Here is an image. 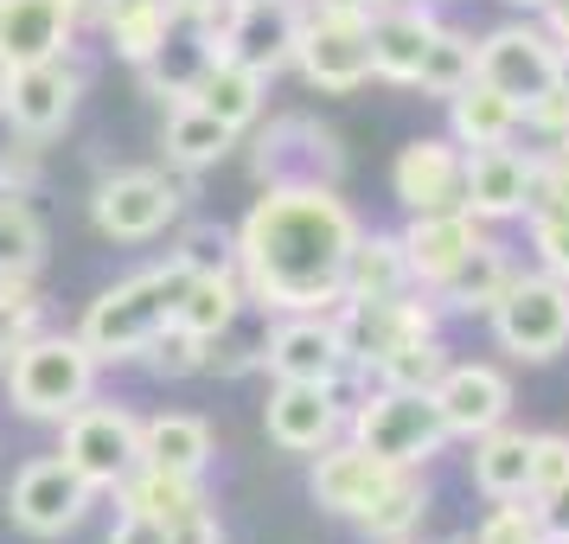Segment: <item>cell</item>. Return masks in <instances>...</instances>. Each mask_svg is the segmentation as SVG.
<instances>
[{
	"mask_svg": "<svg viewBox=\"0 0 569 544\" xmlns=\"http://www.w3.org/2000/svg\"><path fill=\"white\" fill-rule=\"evenodd\" d=\"M359 231V211L339 199V186L262 192L237 225V283L250 295V308L333 314Z\"/></svg>",
	"mask_w": 569,
	"mask_h": 544,
	"instance_id": "cell-1",
	"label": "cell"
},
{
	"mask_svg": "<svg viewBox=\"0 0 569 544\" xmlns=\"http://www.w3.org/2000/svg\"><path fill=\"white\" fill-rule=\"evenodd\" d=\"M192 269L180 257L167 263H148L122 283H109L78 320V339L97 353V365H122V359H141L167 327H173V308H180Z\"/></svg>",
	"mask_w": 569,
	"mask_h": 544,
	"instance_id": "cell-2",
	"label": "cell"
},
{
	"mask_svg": "<svg viewBox=\"0 0 569 544\" xmlns=\"http://www.w3.org/2000/svg\"><path fill=\"white\" fill-rule=\"evenodd\" d=\"M97 353L78 334H32L27 346L7 353V397L32 423H64V416L97 397Z\"/></svg>",
	"mask_w": 569,
	"mask_h": 544,
	"instance_id": "cell-3",
	"label": "cell"
},
{
	"mask_svg": "<svg viewBox=\"0 0 569 544\" xmlns=\"http://www.w3.org/2000/svg\"><path fill=\"white\" fill-rule=\"evenodd\" d=\"M371 0H308L301 39H295V71L320 97H359L371 83Z\"/></svg>",
	"mask_w": 569,
	"mask_h": 544,
	"instance_id": "cell-4",
	"label": "cell"
},
{
	"mask_svg": "<svg viewBox=\"0 0 569 544\" xmlns=\"http://www.w3.org/2000/svg\"><path fill=\"white\" fill-rule=\"evenodd\" d=\"M346 436L359 442V448H371V455L390 462V467H429L441 448L455 442L429 390H385V385H371V390L352 397Z\"/></svg>",
	"mask_w": 569,
	"mask_h": 544,
	"instance_id": "cell-5",
	"label": "cell"
},
{
	"mask_svg": "<svg viewBox=\"0 0 569 544\" xmlns=\"http://www.w3.org/2000/svg\"><path fill=\"white\" fill-rule=\"evenodd\" d=\"M192 199V174H160V167H116L90 192V225L109 244H154L186 218Z\"/></svg>",
	"mask_w": 569,
	"mask_h": 544,
	"instance_id": "cell-6",
	"label": "cell"
},
{
	"mask_svg": "<svg viewBox=\"0 0 569 544\" xmlns=\"http://www.w3.org/2000/svg\"><path fill=\"white\" fill-rule=\"evenodd\" d=\"M492 346L518 365H543L569 353V283L543 276V269H512L506 295L487 314Z\"/></svg>",
	"mask_w": 569,
	"mask_h": 544,
	"instance_id": "cell-7",
	"label": "cell"
},
{
	"mask_svg": "<svg viewBox=\"0 0 569 544\" xmlns=\"http://www.w3.org/2000/svg\"><path fill=\"white\" fill-rule=\"evenodd\" d=\"M250 180L262 192L339 186L346 180V141L320 116H269V129H257V141H250Z\"/></svg>",
	"mask_w": 569,
	"mask_h": 544,
	"instance_id": "cell-8",
	"label": "cell"
},
{
	"mask_svg": "<svg viewBox=\"0 0 569 544\" xmlns=\"http://www.w3.org/2000/svg\"><path fill=\"white\" fill-rule=\"evenodd\" d=\"M262 372L269 378H295V385H333L339 397L352 385L371 390V378L352 365L346 339H339L333 314H276L269 334H262Z\"/></svg>",
	"mask_w": 569,
	"mask_h": 544,
	"instance_id": "cell-9",
	"label": "cell"
},
{
	"mask_svg": "<svg viewBox=\"0 0 569 544\" xmlns=\"http://www.w3.org/2000/svg\"><path fill=\"white\" fill-rule=\"evenodd\" d=\"M58 429H64L58 455L78 467L97 493H116L134 467H141V416H129L122 404H97V397H90V404H78Z\"/></svg>",
	"mask_w": 569,
	"mask_h": 544,
	"instance_id": "cell-10",
	"label": "cell"
},
{
	"mask_svg": "<svg viewBox=\"0 0 569 544\" xmlns=\"http://www.w3.org/2000/svg\"><path fill=\"white\" fill-rule=\"evenodd\" d=\"M333 327H339V339H346L352 365L371 378V365L385 359V353L441 334V308H436L429 288H403V295H385V301H339Z\"/></svg>",
	"mask_w": 569,
	"mask_h": 544,
	"instance_id": "cell-11",
	"label": "cell"
},
{
	"mask_svg": "<svg viewBox=\"0 0 569 544\" xmlns=\"http://www.w3.org/2000/svg\"><path fill=\"white\" fill-rule=\"evenodd\" d=\"M90 506H97V487L64 455L27 462L13 474V487H7V518L27 538H64V532H78L83 518H90Z\"/></svg>",
	"mask_w": 569,
	"mask_h": 544,
	"instance_id": "cell-12",
	"label": "cell"
},
{
	"mask_svg": "<svg viewBox=\"0 0 569 544\" xmlns=\"http://www.w3.org/2000/svg\"><path fill=\"white\" fill-rule=\"evenodd\" d=\"M569 71V58L557 52V39L525 13V20H506L492 27L487 39H473V78L506 90L512 103H531L543 83H557Z\"/></svg>",
	"mask_w": 569,
	"mask_h": 544,
	"instance_id": "cell-13",
	"label": "cell"
},
{
	"mask_svg": "<svg viewBox=\"0 0 569 544\" xmlns=\"http://www.w3.org/2000/svg\"><path fill=\"white\" fill-rule=\"evenodd\" d=\"M83 65L71 52L64 58H39V65H20L13 71V97H7V122L20 141H52V135L71 129V116H78V97H83Z\"/></svg>",
	"mask_w": 569,
	"mask_h": 544,
	"instance_id": "cell-14",
	"label": "cell"
},
{
	"mask_svg": "<svg viewBox=\"0 0 569 544\" xmlns=\"http://www.w3.org/2000/svg\"><path fill=\"white\" fill-rule=\"evenodd\" d=\"M346 397L333 385H295V378H276L269 404H262V429L282 455H320L327 442L346 436Z\"/></svg>",
	"mask_w": 569,
	"mask_h": 544,
	"instance_id": "cell-15",
	"label": "cell"
},
{
	"mask_svg": "<svg viewBox=\"0 0 569 544\" xmlns=\"http://www.w3.org/2000/svg\"><path fill=\"white\" fill-rule=\"evenodd\" d=\"M461 211L480 225H512L531 211V148L499 141V148H467L461 155Z\"/></svg>",
	"mask_w": 569,
	"mask_h": 544,
	"instance_id": "cell-16",
	"label": "cell"
},
{
	"mask_svg": "<svg viewBox=\"0 0 569 544\" xmlns=\"http://www.w3.org/2000/svg\"><path fill=\"white\" fill-rule=\"evenodd\" d=\"M429 397H436L448 436H461V442L487 436L499 423H512V378L487 359H448V372L436 378Z\"/></svg>",
	"mask_w": 569,
	"mask_h": 544,
	"instance_id": "cell-17",
	"label": "cell"
},
{
	"mask_svg": "<svg viewBox=\"0 0 569 544\" xmlns=\"http://www.w3.org/2000/svg\"><path fill=\"white\" fill-rule=\"evenodd\" d=\"M480 237H487V225H480L473 211L448 206V211H410V225L397 231V244H403V263H410V283L436 295V288L480 250Z\"/></svg>",
	"mask_w": 569,
	"mask_h": 544,
	"instance_id": "cell-18",
	"label": "cell"
},
{
	"mask_svg": "<svg viewBox=\"0 0 569 544\" xmlns=\"http://www.w3.org/2000/svg\"><path fill=\"white\" fill-rule=\"evenodd\" d=\"M371 78L416 90L422 52H429V32H436V7L429 0H371Z\"/></svg>",
	"mask_w": 569,
	"mask_h": 544,
	"instance_id": "cell-19",
	"label": "cell"
},
{
	"mask_svg": "<svg viewBox=\"0 0 569 544\" xmlns=\"http://www.w3.org/2000/svg\"><path fill=\"white\" fill-rule=\"evenodd\" d=\"M390 474H397L390 462H378V455H371V448H359L352 436H339V442H327V448L313 455L308 493H313V506H320V513L359 518L365 506L390 487Z\"/></svg>",
	"mask_w": 569,
	"mask_h": 544,
	"instance_id": "cell-20",
	"label": "cell"
},
{
	"mask_svg": "<svg viewBox=\"0 0 569 544\" xmlns=\"http://www.w3.org/2000/svg\"><path fill=\"white\" fill-rule=\"evenodd\" d=\"M301 13L308 0H257V7H237V20L224 27L218 58H237L262 78H276L295 65V39H301Z\"/></svg>",
	"mask_w": 569,
	"mask_h": 544,
	"instance_id": "cell-21",
	"label": "cell"
},
{
	"mask_svg": "<svg viewBox=\"0 0 569 544\" xmlns=\"http://www.w3.org/2000/svg\"><path fill=\"white\" fill-rule=\"evenodd\" d=\"M390 192L403 211H448L461 206V148L448 135H416L390 160Z\"/></svg>",
	"mask_w": 569,
	"mask_h": 544,
	"instance_id": "cell-22",
	"label": "cell"
},
{
	"mask_svg": "<svg viewBox=\"0 0 569 544\" xmlns=\"http://www.w3.org/2000/svg\"><path fill=\"white\" fill-rule=\"evenodd\" d=\"M78 7L71 0H0V58L20 71L39 58H64L78 39Z\"/></svg>",
	"mask_w": 569,
	"mask_h": 544,
	"instance_id": "cell-23",
	"label": "cell"
},
{
	"mask_svg": "<svg viewBox=\"0 0 569 544\" xmlns=\"http://www.w3.org/2000/svg\"><path fill=\"white\" fill-rule=\"evenodd\" d=\"M97 27H103L109 52L122 58V65L148 71L180 39V13H173V0H109L103 13H97Z\"/></svg>",
	"mask_w": 569,
	"mask_h": 544,
	"instance_id": "cell-24",
	"label": "cell"
},
{
	"mask_svg": "<svg viewBox=\"0 0 569 544\" xmlns=\"http://www.w3.org/2000/svg\"><path fill=\"white\" fill-rule=\"evenodd\" d=\"M192 103L211 109L224 129H257L262 103H269V78L250 71V65H237V58H206L199 65V78H192Z\"/></svg>",
	"mask_w": 569,
	"mask_h": 544,
	"instance_id": "cell-25",
	"label": "cell"
},
{
	"mask_svg": "<svg viewBox=\"0 0 569 544\" xmlns=\"http://www.w3.org/2000/svg\"><path fill=\"white\" fill-rule=\"evenodd\" d=\"M211 455H218V442H211V423L192 411H160L141 423V467H167V474H192V481H206Z\"/></svg>",
	"mask_w": 569,
	"mask_h": 544,
	"instance_id": "cell-26",
	"label": "cell"
},
{
	"mask_svg": "<svg viewBox=\"0 0 569 544\" xmlns=\"http://www.w3.org/2000/svg\"><path fill=\"white\" fill-rule=\"evenodd\" d=\"M473 493L480 500H531V429L499 423L473 436Z\"/></svg>",
	"mask_w": 569,
	"mask_h": 544,
	"instance_id": "cell-27",
	"label": "cell"
},
{
	"mask_svg": "<svg viewBox=\"0 0 569 544\" xmlns=\"http://www.w3.org/2000/svg\"><path fill=\"white\" fill-rule=\"evenodd\" d=\"M448 141L455 148H499V141H518V103L506 90H492V83H467L448 97Z\"/></svg>",
	"mask_w": 569,
	"mask_h": 544,
	"instance_id": "cell-28",
	"label": "cell"
},
{
	"mask_svg": "<svg viewBox=\"0 0 569 544\" xmlns=\"http://www.w3.org/2000/svg\"><path fill=\"white\" fill-rule=\"evenodd\" d=\"M160 148H167V167H180V174H206L218 160L237 148V129H224L211 109H199L192 97L167 109V129H160Z\"/></svg>",
	"mask_w": 569,
	"mask_h": 544,
	"instance_id": "cell-29",
	"label": "cell"
},
{
	"mask_svg": "<svg viewBox=\"0 0 569 544\" xmlns=\"http://www.w3.org/2000/svg\"><path fill=\"white\" fill-rule=\"evenodd\" d=\"M512 269H518L512 250H506L499 237H480V250H473V257H467L461 269L436 288V308L441 314H480V320H487L492 301H499L506 283H512Z\"/></svg>",
	"mask_w": 569,
	"mask_h": 544,
	"instance_id": "cell-30",
	"label": "cell"
},
{
	"mask_svg": "<svg viewBox=\"0 0 569 544\" xmlns=\"http://www.w3.org/2000/svg\"><path fill=\"white\" fill-rule=\"evenodd\" d=\"M410 283V263H403V244L397 231H359L352 257H346V283H339V301H385V295H403Z\"/></svg>",
	"mask_w": 569,
	"mask_h": 544,
	"instance_id": "cell-31",
	"label": "cell"
},
{
	"mask_svg": "<svg viewBox=\"0 0 569 544\" xmlns=\"http://www.w3.org/2000/svg\"><path fill=\"white\" fill-rule=\"evenodd\" d=\"M422 518H429V481H422V467H397L390 487L378 493L352 525H359L371 544H403V538L422 532Z\"/></svg>",
	"mask_w": 569,
	"mask_h": 544,
	"instance_id": "cell-32",
	"label": "cell"
},
{
	"mask_svg": "<svg viewBox=\"0 0 569 544\" xmlns=\"http://www.w3.org/2000/svg\"><path fill=\"white\" fill-rule=\"evenodd\" d=\"M116 506L122 513H148L154 525H180L186 513H199L211 506L206 487L192 481V474H167V467H134L129 481L116 487Z\"/></svg>",
	"mask_w": 569,
	"mask_h": 544,
	"instance_id": "cell-33",
	"label": "cell"
},
{
	"mask_svg": "<svg viewBox=\"0 0 569 544\" xmlns=\"http://www.w3.org/2000/svg\"><path fill=\"white\" fill-rule=\"evenodd\" d=\"M243 308H250V295H243V283H237V269L231 276H192L186 295H180V308H173V327L211 346L224 327L243 320Z\"/></svg>",
	"mask_w": 569,
	"mask_h": 544,
	"instance_id": "cell-34",
	"label": "cell"
},
{
	"mask_svg": "<svg viewBox=\"0 0 569 544\" xmlns=\"http://www.w3.org/2000/svg\"><path fill=\"white\" fill-rule=\"evenodd\" d=\"M467 83H473V32L436 20V32H429V52H422V71H416V90L448 103V97H455V90H467Z\"/></svg>",
	"mask_w": 569,
	"mask_h": 544,
	"instance_id": "cell-35",
	"label": "cell"
},
{
	"mask_svg": "<svg viewBox=\"0 0 569 544\" xmlns=\"http://www.w3.org/2000/svg\"><path fill=\"white\" fill-rule=\"evenodd\" d=\"M46 263V225L32 199H0V276H39Z\"/></svg>",
	"mask_w": 569,
	"mask_h": 544,
	"instance_id": "cell-36",
	"label": "cell"
},
{
	"mask_svg": "<svg viewBox=\"0 0 569 544\" xmlns=\"http://www.w3.org/2000/svg\"><path fill=\"white\" fill-rule=\"evenodd\" d=\"M441 372H448V346H441V334H429V339H410V346L385 353V359L371 365V385H385V390H436Z\"/></svg>",
	"mask_w": 569,
	"mask_h": 544,
	"instance_id": "cell-37",
	"label": "cell"
},
{
	"mask_svg": "<svg viewBox=\"0 0 569 544\" xmlns=\"http://www.w3.org/2000/svg\"><path fill=\"white\" fill-rule=\"evenodd\" d=\"M167 257H180L192 276H231L237 269V225H211V218H199V225H186L180 231V244H173Z\"/></svg>",
	"mask_w": 569,
	"mask_h": 544,
	"instance_id": "cell-38",
	"label": "cell"
},
{
	"mask_svg": "<svg viewBox=\"0 0 569 544\" xmlns=\"http://www.w3.org/2000/svg\"><path fill=\"white\" fill-rule=\"evenodd\" d=\"M39 320H46V301H39L32 276H0V359L13 346H27L32 334H46Z\"/></svg>",
	"mask_w": 569,
	"mask_h": 544,
	"instance_id": "cell-39",
	"label": "cell"
},
{
	"mask_svg": "<svg viewBox=\"0 0 569 544\" xmlns=\"http://www.w3.org/2000/svg\"><path fill=\"white\" fill-rule=\"evenodd\" d=\"M467 544H550L531 500H492V513L467 532Z\"/></svg>",
	"mask_w": 569,
	"mask_h": 544,
	"instance_id": "cell-40",
	"label": "cell"
},
{
	"mask_svg": "<svg viewBox=\"0 0 569 544\" xmlns=\"http://www.w3.org/2000/svg\"><path fill=\"white\" fill-rule=\"evenodd\" d=\"M531 211H569V135L531 148Z\"/></svg>",
	"mask_w": 569,
	"mask_h": 544,
	"instance_id": "cell-41",
	"label": "cell"
},
{
	"mask_svg": "<svg viewBox=\"0 0 569 544\" xmlns=\"http://www.w3.org/2000/svg\"><path fill=\"white\" fill-rule=\"evenodd\" d=\"M525 231H531V269L569 283V211H525Z\"/></svg>",
	"mask_w": 569,
	"mask_h": 544,
	"instance_id": "cell-42",
	"label": "cell"
},
{
	"mask_svg": "<svg viewBox=\"0 0 569 544\" xmlns=\"http://www.w3.org/2000/svg\"><path fill=\"white\" fill-rule=\"evenodd\" d=\"M141 365L154 372V378H192V372H206V339L180 334V327H167V334L141 353Z\"/></svg>",
	"mask_w": 569,
	"mask_h": 544,
	"instance_id": "cell-43",
	"label": "cell"
},
{
	"mask_svg": "<svg viewBox=\"0 0 569 544\" xmlns=\"http://www.w3.org/2000/svg\"><path fill=\"white\" fill-rule=\"evenodd\" d=\"M518 129H531L538 141H557L569 135V71L557 83H543L531 103H518Z\"/></svg>",
	"mask_w": 569,
	"mask_h": 544,
	"instance_id": "cell-44",
	"label": "cell"
},
{
	"mask_svg": "<svg viewBox=\"0 0 569 544\" xmlns=\"http://www.w3.org/2000/svg\"><path fill=\"white\" fill-rule=\"evenodd\" d=\"M39 148L46 141H20V135L0 148V199H32L39 192Z\"/></svg>",
	"mask_w": 569,
	"mask_h": 544,
	"instance_id": "cell-45",
	"label": "cell"
},
{
	"mask_svg": "<svg viewBox=\"0 0 569 544\" xmlns=\"http://www.w3.org/2000/svg\"><path fill=\"white\" fill-rule=\"evenodd\" d=\"M569 481V436L563 429H543L531 436V493H550Z\"/></svg>",
	"mask_w": 569,
	"mask_h": 544,
	"instance_id": "cell-46",
	"label": "cell"
},
{
	"mask_svg": "<svg viewBox=\"0 0 569 544\" xmlns=\"http://www.w3.org/2000/svg\"><path fill=\"white\" fill-rule=\"evenodd\" d=\"M531 513H538V525H543L550 544H569V481L550 487V493H531Z\"/></svg>",
	"mask_w": 569,
	"mask_h": 544,
	"instance_id": "cell-47",
	"label": "cell"
},
{
	"mask_svg": "<svg viewBox=\"0 0 569 544\" xmlns=\"http://www.w3.org/2000/svg\"><path fill=\"white\" fill-rule=\"evenodd\" d=\"M167 544H224V525H218L211 506H199V513H186L180 525H167Z\"/></svg>",
	"mask_w": 569,
	"mask_h": 544,
	"instance_id": "cell-48",
	"label": "cell"
},
{
	"mask_svg": "<svg viewBox=\"0 0 569 544\" xmlns=\"http://www.w3.org/2000/svg\"><path fill=\"white\" fill-rule=\"evenodd\" d=\"M103 544H167V525H154L148 513H116V532Z\"/></svg>",
	"mask_w": 569,
	"mask_h": 544,
	"instance_id": "cell-49",
	"label": "cell"
},
{
	"mask_svg": "<svg viewBox=\"0 0 569 544\" xmlns=\"http://www.w3.org/2000/svg\"><path fill=\"white\" fill-rule=\"evenodd\" d=\"M538 27L557 39V52L569 58V0H543V13H538Z\"/></svg>",
	"mask_w": 569,
	"mask_h": 544,
	"instance_id": "cell-50",
	"label": "cell"
},
{
	"mask_svg": "<svg viewBox=\"0 0 569 544\" xmlns=\"http://www.w3.org/2000/svg\"><path fill=\"white\" fill-rule=\"evenodd\" d=\"M7 97H13V65L0 58V109H7Z\"/></svg>",
	"mask_w": 569,
	"mask_h": 544,
	"instance_id": "cell-51",
	"label": "cell"
},
{
	"mask_svg": "<svg viewBox=\"0 0 569 544\" xmlns=\"http://www.w3.org/2000/svg\"><path fill=\"white\" fill-rule=\"evenodd\" d=\"M71 7H78V13H83V20H97V13H103V7H109V0H71Z\"/></svg>",
	"mask_w": 569,
	"mask_h": 544,
	"instance_id": "cell-52",
	"label": "cell"
},
{
	"mask_svg": "<svg viewBox=\"0 0 569 544\" xmlns=\"http://www.w3.org/2000/svg\"><path fill=\"white\" fill-rule=\"evenodd\" d=\"M506 7H518V13H543V0H506Z\"/></svg>",
	"mask_w": 569,
	"mask_h": 544,
	"instance_id": "cell-53",
	"label": "cell"
},
{
	"mask_svg": "<svg viewBox=\"0 0 569 544\" xmlns=\"http://www.w3.org/2000/svg\"><path fill=\"white\" fill-rule=\"evenodd\" d=\"M237 7H257V0H237Z\"/></svg>",
	"mask_w": 569,
	"mask_h": 544,
	"instance_id": "cell-54",
	"label": "cell"
},
{
	"mask_svg": "<svg viewBox=\"0 0 569 544\" xmlns=\"http://www.w3.org/2000/svg\"><path fill=\"white\" fill-rule=\"evenodd\" d=\"M403 544H422V538H403Z\"/></svg>",
	"mask_w": 569,
	"mask_h": 544,
	"instance_id": "cell-55",
	"label": "cell"
},
{
	"mask_svg": "<svg viewBox=\"0 0 569 544\" xmlns=\"http://www.w3.org/2000/svg\"><path fill=\"white\" fill-rule=\"evenodd\" d=\"M0 365H7V359H0Z\"/></svg>",
	"mask_w": 569,
	"mask_h": 544,
	"instance_id": "cell-56",
	"label": "cell"
}]
</instances>
